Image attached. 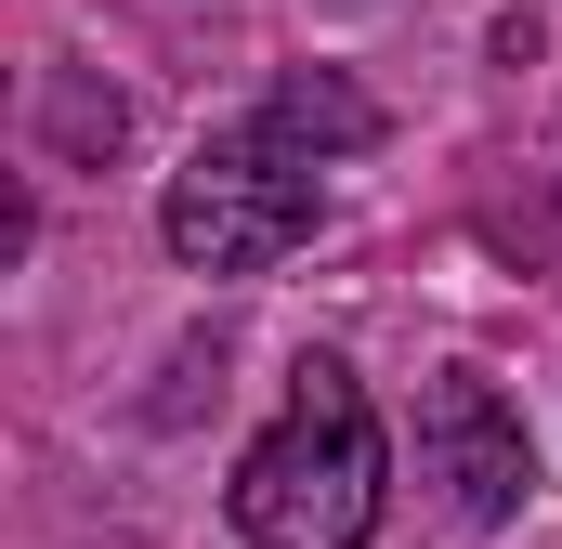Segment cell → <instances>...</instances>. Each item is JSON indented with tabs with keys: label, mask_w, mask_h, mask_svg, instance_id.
<instances>
[{
	"label": "cell",
	"mask_w": 562,
	"mask_h": 549,
	"mask_svg": "<svg viewBox=\"0 0 562 549\" xmlns=\"http://www.w3.org/2000/svg\"><path fill=\"white\" fill-rule=\"evenodd\" d=\"M314 157L276 132V119H249V132L196 144V170H170V197H157V236H170V262L183 274H262L288 262L301 236H314Z\"/></svg>",
	"instance_id": "7a4b0ae2"
},
{
	"label": "cell",
	"mask_w": 562,
	"mask_h": 549,
	"mask_svg": "<svg viewBox=\"0 0 562 549\" xmlns=\"http://www.w3.org/2000/svg\"><path fill=\"white\" fill-rule=\"evenodd\" d=\"M236 537L249 549H367L380 537V418L340 354L288 367V418L236 458Z\"/></svg>",
	"instance_id": "6da1fadb"
},
{
	"label": "cell",
	"mask_w": 562,
	"mask_h": 549,
	"mask_svg": "<svg viewBox=\"0 0 562 549\" xmlns=\"http://www.w3.org/2000/svg\"><path fill=\"white\" fill-rule=\"evenodd\" d=\"M301 157H327V144H380V105L353 92V79H327V66H301V79H276V105H262Z\"/></svg>",
	"instance_id": "277c9868"
},
{
	"label": "cell",
	"mask_w": 562,
	"mask_h": 549,
	"mask_svg": "<svg viewBox=\"0 0 562 549\" xmlns=\"http://www.w3.org/2000/svg\"><path fill=\"white\" fill-rule=\"evenodd\" d=\"M419 458H431V484L458 497V524H510L524 484H537L524 418H510V393L484 367H431L419 380Z\"/></svg>",
	"instance_id": "3957f363"
}]
</instances>
